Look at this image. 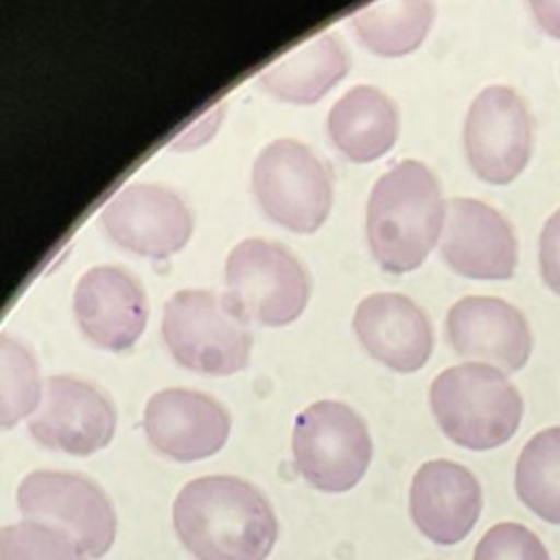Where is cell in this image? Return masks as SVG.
Instances as JSON below:
<instances>
[{
  "label": "cell",
  "instance_id": "cell-8",
  "mask_svg": "<svg viewBox=\"0 0 560 560\" xmlns=\"http://www.w3.org/2000/svg\"><path fill=\"white\" fill-rule=\"evenodd\" d=\"M18 508L26 521L72 536L90 560L103 558L116 536V512L98 483L63 470H33L18 486Z\"/></svg>",
  "mask_w": 560,
  "mask_h": 560
},
{
  "label": "cell",
  "instance_id": "cell-20",
  "mask_svg": "<svg viewBox=\"0 0 560 560\" xmlns=\"http://www.w3.org/2000/svg\"><path fill=\"white\" fill-rule=\"evenodd\" d=\"M433 13L429 0H389L359 9L352 15V28L372 52L400 57L424 42Z\"/></svg>",
  "mask_w": 560,
  "mask_h": 560
},
{
  "label": "cell",
  "instance_id": "cell-22",
  "mask_svg": "<svg viewBox=\"0 0 560 560\" xmlns=\"http://www.w3.org/2000/svg\"><path fill=\"white\" fill-rule=\"evenodd\" d=\"M44 392L37 363L33 354L9 335L0 337V424L13 427L18 420L28 418Z\"/></svg>",
  "mask_w": 560,
  "mask_h": 560
},
{
  "label": "cell",
  "instance_id": "cell-23",
  "mask_svg": "<svg viewBox=\"0 0 560 560\" xmlns=\"http://www.w3.org/2000/svg\"><path fill=\"white\" fill-rule=\"evenodd\" d=\"M0 560H90L79 542L66 532L20 521L0 529Z\"/></svg>",
  "mask_w": 560,
  "mask_h": 560
},
{
  "label": "cell",
  "instance_id": "cell-10",
  "mask_svg": "<svg viewBox=\"0 0 560 560\" xmlns=\"http://www.w3.org/2000/svg\"><path fill=\"white\" fill-rule=\"evenodd\" d=\"M31 435L68 455H92L105 448L116 431L112 400L92 383L74 376H50L37 409L26 420Z\"/></svg>",
  "mask_w": 560,
  "mask_h": 560
},
{
  "label": "cell",
  "instance_id": "cell-3",
  "mask_svg": "<svg viewBox=\"0 0 560 560\" xmlns=\"http://www.w3.org/2000/svg\"><path fill=\"white\" fill-rule=\"evenodd\" d=\"M429 402L444 435L470 451L505 444L523 418V398L514 383L486 363L440 372L431 383Z\"/></svg>",
  "mask_w": 560,
  "mask_h": 560
},
{
  "label": "cell",
  "instance_id": "cell-16",
  "mask_svg": "<svg viewBox=\"0 0 560 560\" xmlns=\"http://www.w3.org/2000/svg\"><path fill=\"white\" fill-rule=\"evenodd\" d=\"M413 525L438 545L464 540L481 514V486L462 464L451 459L424 462L409 488Z\"/></svg>",
  "mask_w": 560,
  "mask_h": 560
},
{
  "label": "cell",
  "instance_id": "cell-14",
  "mask_svg": "<svg viewBox=\"0 0 560 560\" xmlns=\"http://www.w3.org/2000/svg\"><path fill=\"white\" fill-rule=\"evenodd\" d=\"M446 337L453 350L483 361L501 372L521 370L532 352V332L525 315L510 302L492 295H466L446 313Z\"/></svg>",
  "mask_w": 560,
  "mask_h": 560
},
{
  "label": "cell",
  "instance_id": "cell-19",
  "mask_svg": "<svg viewBox=\"0 0 560 560\" xmlns=\"http://www.w3.org/2000/svg\"><path fill=\"white\" fill-rule=\"evenodd\" d=\"M350 59L335 33H322L269 63L258 81L280 101L311 105L326 96L348 72Z\"/></svg>",
  "mask_w": 560,
  "mask_h": 560
},
{
  "label": "cell",
  "instance_id": "cell-1",
  "mask_svg": "<svg viewBox=\"0 0 560 560\" xmlns=\"http://www.w3.org/2000/svg\"><path fill=\"white\" fill-rule=\"evenodd\" d=\"M173 527L197 560H265L278 538L265 494L234 475L188 481L175 497Z\"/></svg>",
  "mask_w": 560,
  "mask_h": 560
},
{
  "label": "cell",
  "instance_id": "cell-7",
  "mask_svg": "<svg viewBox=\"0 0 560 560\" xmlns=\"http://www.w3.org/2000/svg\"><path fill=\"white\" fill-rule=\"evenodd\" d=\"M254 195L276 223L311 234L328 219L332 184L322 160L300 140H271L252 168Z\"/></svg>",
  "mask_w": 560,
  "mask_h": 560
},
{
  "label": "cell",
  "instance_id": "cell-17",
  "mask_svg": "<svg viewBox=\"0 0 560 560\" xmlns=\"http://www.w3.org/2000/svg\"><path fill=\"white\" fill-rule=\"evenodd\" d=\"M352 326L363 348L396 372H416L431 357V322L402 293L378 291L363 298L354 308Z\"/></svg>",
  "mask_w": 560,
  "mask_h": 560
},
{
  "label": "cell",
  "instance_id": "cell-13",
  "mask_svg": "<svg viewBox=\"0 0 560 560\" xmlns=\"http://www.w3.org/2000/svg\"><path fill=\"white\" fill-rule=\"evenodd\" d=\"M442 256L459 276L508 280L516 269V236L508 219L492 206L453 197L446 201Z\"/></svg>",
  "mask_w": 560,
  "mask_h": 560
},
{
  "label": "cell",
  "instance_id": "cell-9",
  "mask_svg": "<svg viewBox=\"0 0 560 560\" xmlns=\"http://www.w3.org/2000/svg\"><path fill=\"white\" fill-rule=\"evenodd\" d=\"M532 144V114L514 88L488 85L472 98L464 122V147L479 179L510 184L525 171Z\"/></svg>",
  "mask_w": 560,
  "mask_h": 560
},
{
  "label": "cell",
  "instance_id": "cell-26",
  "mask_svg": "<svg viewBox=\"0 0 560 560\" xmlns=\"http://www.w3.org/2000/svg\"><path fill=\"white\" fill-rule=\"evenodd\" d=\"M529 7L540 28L560 39V0H532Z\"/></svg>",
  "mask_w": 560,
  "mask_h": 560
},
{
  "label": "cell",
  "instance_id": "cell-4",
  "mask_svg": "<svg viewBox=\"0 0 560 560\" xmlns=\"http://www.w3.org/2000/svg\"><path fill=\"white\" fill-rule=\"evenodd\" d=\"M162 337L179 365L210 376L247 368L254 341L249 319L228 295L206 289H182L166 300Z\"/></svg>",
  "mask_w": 560,
  "mask_h": 560
},
{
  "label": "cell",
  "instance_id": "cell-12",
  "mask_svg": "<svg viewBox=\"0 0 560 560\" xmlns=\"http://www.w3.org/2000/svg\"><path fill=\"white\" fill-rule=\"evenodd\" d=\"M142 424L151 446L175 462L206 459L230 435L228 409L217 398L184 387L155 392L144 405Z\"/></svg>",
  "mask_w": 560,
  "mask_h": 560
},
{
  "label": "cell",
  "instance_id": "cell-25",
  "mask_svg": "<svg viewBox=\"0 0 560 560\" xmlns=\"http://www.w3.org/2000/svg\"><path fill=\"white\" fill-rule=\"evenodd\" d=\"M538 265L545 284L560 295V208L542 225L538 241Z\"/></svg>",
  "mask_w": 560,
  "mask_h": 560
},
{
  "label": "cell",
  "instance_id": "cell-11",
  "mask_svg": "<svg viewBox=\"0 0 560 560\" xmlns=\"http://www.w3.org/2000/svg\"><path fill=\"white\" fill-rule=\"evenodd\" d=\"M101 221L114 243L151 258L179 252L192 234L186 201L160 184H127L105 203Z\"/></svg>",
  "mask_w": 560,
  "mask_h": 560
},
{
  "label": "cell",
  "instance_id": "cell-24",
  "mask_svg": "<svg viewBox=\"0 0 560 560\" xmlns=\"http://www.w3.org/2000/svg\"><path fill=\"white\" fill-rule=\"evenodd\" d=\"M472 560H551L542 540L521 523L492 525L475 547Z\"/></svg>",
  "mask_w": 560,
  "mask_h": 560
},
{
  "label": "cell",
  "instance_id": "cell-6",
  "mask_svg": "<svg viewBox=\"0 0 560 560\" xmlns=\"http://www.w3.org/2000/svg\"><path fill=\"white\" fill-rule=\"evenodd\" d=\"M291 448L298 472L322 492L354 488L372 459L365 422L337 400H317L295 416Z\"/></svg>",
  "mask_w": 560,
  "mask_h": 560
},
{
  "label": "cell",
  "instance_id": "cell-21",
  "mask_svg": "<svg viewBox=\"0 0 560 560\" xmlns=\"http://www.w3.org/2000/svg\"><path fill=\"white\" fill-rule=\"evenodd\" d=\"M514 488L536 516L560 525V427L529 438L516 459Z\"/></svg>",
  "mask_w": 560,
  "mask_h": 560
},
{
  "label": "cell",
  "instance_id": "cell-15",
  "mask_svg": "<svg viewBox=\"0 0 560 560\" xmlns=\"http://www.w3.org/2000/svg\"><path fill=\"white\" fill-rule=\"evenodd\" d=\"M72 308L85 337L112 352L131 348L140 339L149 317L142 284L116 265H98L81 273L74 287Z\"/></svg>",
  "mask_w": 560,
  "mask_h": 560
},
{
  "label": "cell",
  "instance_id": "cell-2",
  "mask_svg": "<svg viewBox=\"0 0 560 560\" xmlns=\"http://www.w3.org/2000/svg\"><path fill=\"white\" fill-rule=\"evenodd\" d=\"M446 203L431 168L402 160L372 186L365 234L374 260L389 273L418 269L444 230Z\"/></svg>",
  "mask_w": 560,
  "mask_h": 560
},
{
  "label": "cell",
  "instance_id": "cell-18",
  "mask_svg": "<svg viewBox=\"0 0 560 560\" xmlns=\"http://www.w3.org/2000/svg\"><path fill=\"white\" fill-rule=\"evenodd\" d=\"M328 138L350 162L385 155L398 138L396 103L374 85L350 88L328 112Z\"/></svg>",
  "mask_w": 560,
  "mask_h": 560
},
{
  "label": "cell",
  "instance_id": "cell-5",
  "mask_svg": "<svg viewBox=\"0 0 560 560\" xmlns=\"http://www.w3.org/2000/svg\"><path fill=\"white\" fill-rule=\"evenodd\" d=\"M225 295L245 319L287 326L302 315L311 278L289 247L254 236L236 243L225 258Z\"/></svg>",
  "mask_w": 560,
  "mask_h": 560
}]
</instances>
